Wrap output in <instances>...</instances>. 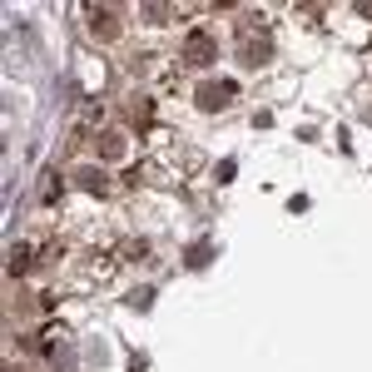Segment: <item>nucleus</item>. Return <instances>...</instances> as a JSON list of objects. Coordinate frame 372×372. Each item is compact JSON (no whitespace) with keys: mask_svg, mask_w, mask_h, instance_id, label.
<instances>
[{"mask_svg":"<svg viewBox=\"0 0 372 372\" xmlns=\"http://www.w3.org/2000/svg\"><path fill=\"white\" fill-rule=\"evenodd\" d=\"M213 55H219V40H213V30H189V35H184V65L204 70V65H213Z\"/></svg>","mask_w":372,"mask_h":372,"instance_id":"obj_1","label":"nucleus"},{"mask_svg":"<svg viewBox=\"0 0 372 372\" xmlns=\"http://www.w3.org/2000/svg\"><path fill=\"white\" fill-rule=\"evenodd\" d=\"M238 100V85L233 80H209V85H199V109L204 114H219V109H229Z\"/></svg>","mask_w":372,"mask_h":372,"instance_id":"obj_2","label":"nucleus"},{"mask_svg":"<svg viewBox=\"0 0 372 372\" xmlns=\"http://www.w3.org/2000/svg\"><path fill=\"white\" fill-rule=\"evenodd\" d=\"M45 357H50L60 372H70V367H75V348H70V337L60 333V328H45Z\"/></svg>","mask_w":372,"mask_h":372,"instance_id":"obj_3","label":"nucleus"},{"mask_svg":"<svg viewBox=\"0 0 372 372\" xmlns=\"http://www.w3.org/2000/svg\"><path fill=\"white\" fill-rule=\"evenodd\" d=\"M85 25H89V35H100V40H114V35H119L114 6H89V10H85Z\"/></svg>","mask_w":372,"mask_h":372,"instance_id":"obj_4","label":"nucleus"},{"mask_svg":"<svg viewBox=\"0 0 372 372\" xmlns=\"http://www.w3.org/2000/svg\"><path fill=\"white\" fill-rule=\"evenodd\" d=\"M124 149H130V139H124L119 130H105V134L95 139V154H100V159H124Z\"/></svg>","mask_w":372,"mask_h":372,"instance_id":"obj_5","label":"nucleus"},{"mask_svg":"<svg viewBox=\"0 0 372 372\" xmlns=\"http://www.w3.org/2000/svg\"><path fill=\"white\" fill-rule=\"evenodd\" d=\"M238 60H243L248 70H254V65H268V40H243V55H238Z\"/></svg>","mask_w":372,"mask_h":372,"instance_id":"obj_6","label":"nucleus"},{"mask_svg":"<svg viewBox=\"0 0 372 372\" xmlns=\"http://www.w3.org/2000/svg\"><path fill=\"white\" fill-rule=\"evenodd\" d=\"M6 268H10V278L30 268V248H25V243H15V248H10V263H6Z\"/></svg>","mask_w":372,"mask_h":372,"instance_id":"obj_7","label":"nucleus"},{"mask_svg":"<svg viewBox=\"0 0 372 372\" xmlns=\"http://www.w3.org/2000/svg\"><path fill=\"white\" fill-rule=\"evenodd\" d=\"M80 184H85V189H95V194H105V189H109L100 169H85V174H80Z\"/></svg>","mask_w":372,"mask_h":372,"instance_id":"obj_8","label":"nucleus"},{"mask_svg":"<svg viewBox=\"0 0 372 372\" xmlns=\"http://www.w3.org/2000/svg\"><path fill=\"white\" fill-rule=\"evenodd\" d=\"M144 20H149V25H164V20H169V6H144Z\"/></svg>","mask_w":372,"mask_h":372,"instance_id":"obj_9","label":"nucleus"},{"mask_svg":"<svg viewBox=\"0 0 372 372\" xmlns=\"http://www.w3.org/2000/svg\"><path fill=\"white\" fill-rule=\"evenodd\" d=\"M209 263V243H199V248H189V268H204Z\"/></svg>","mask_w":372,"mask_h":372,"instance_id":"obj_10","label":"nucleus"}]
</instances>
